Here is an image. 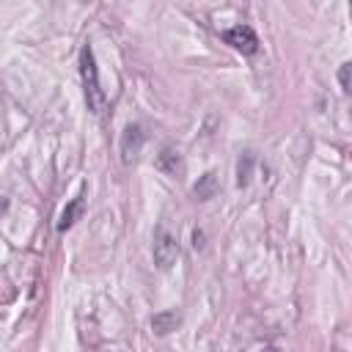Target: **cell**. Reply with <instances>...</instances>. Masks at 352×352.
Here are the masks:
<instances>
[{"instance_id": "3957f363", "label": "cell", "mask_w": 352, "mask_h": 352, "mask_svg": "<svg viewBox=\"0 0 352 352\" xmlns=\"http://www.w3.org/2000/svg\"><path fill=\"white\" fill-rule=\"evenodd\" d=\"M223 41L228 47H234L236 52H242V55L258 52V36H256V30L250 25H234V28H228L223 33Z\"/></svg>"}, {"instance_id": "8992f818", "label": "cell", "mask_w": 352, "mask_h": 352, "mask_svg": "<svg viewBox=\"0 0 352 352\" xmlns=\"http://www.w3.org/2000/svg\"><path fill=\"white\" fill-rule=\"evenodd\" d=\"M220 190V184H217V176L209 170V173H204L195 184H192V195L198 198V201H209V198H214V192Z\"/></svg>"}, {"instance_id": "5b68a950", "label": "cell", "mask_w": 352, "mask_h": 352, "mask_svg": "<svg viewBox=\"0 0 352 352\" xmlns=\"http://www.w3.org/2000/svg\"><path fill=\"white\" fill-rule=\"evenodd\" d=\"M179 324H182V314H179V311H160V314L151 316V330H154L157 336H168V333H173Z\"/></svg>"}, {"instance_id": "6da1fadb", "label": "cell", "mask_w": 352, "mask_h": 352, "mask_svg": "<svg viewBox=\"0 0 352 352\" xmlns=\"http://www.w3.org/2000/svg\"><path fill=\"white\" fill-rule=\"evenodd\" d=\"M80 77H82V91H85L88 110L94 116H104L107 96L102 91V82H99V69H96V58H94V47L91 44L80 47Z\"/></svg>"}, {"instance_id": "30bf717a", "label": "cell", "mask_w": 352, "mask_h": 352, "mask_svg": "<svg viewBox=\"0 0 352 352\" xmlns=\"http://www.w3.org/2000/svg\"><path fill=\"white\" fill-rule=\"evenodd\" d=\"M8 204H11V201H8L6 195H0V217H3L6 212H8Z\"/></svg>"}, {"instance_id": "9c48e42d", "label": "cell", "mask_w": 352, "mask_h": 352, "mask_svg": "<svg viewBox=\"0 0 352 352\" xmlns=\"http://www.w3.org/2000/svg\"><path fill=\"white\" fill-rule=\"evenodd\" d=\"M349 63H341V69H338V85H341V91L344 94H349Z\"/></svg>"}, {"instance_id": "52a82bcc", "label": "cell", "mask_w": 352, "mask_h": 352, "mask_svg": "<svg viewBox=\"0 0 352 352\" xmlns=\"http://www.w3.org/2000/svg\"><path fill=\"white\" fill-rule=\"evenodd\" d=\"M82 206H85V198L82 195H77L63 212H60V220H58V231H69L77 220H80V214H82Z\"/></svg>"}, {"instance_id": "7a4b0ae2", "label": "cell", "mask_w": 352, "mask_h": 352, "mask_svg": "<svg viewBox=\"0 0 352 352\" xmlns=\"http://www.w3.org/2000/svg\"><path fill=\"white\" fill-rule=\"evenodd\" d=\"M151 256H154V264L160 270H170L179 258V242L173 234H168L165 228H160L154 234V245H151Z\"/></svg>"}, {"instance_id": "277c9868", "label": "cell", "mask_w": 352, "mask_h": 352, "mask_svg": "<svg viewBox=\"0 0 352 352\" xmlns=\"http://www.w3.org/2000/svg\"><path fill=\"white\" fill-rule=\"evenodd\" d=\"M143 143H146L143 126H140V124H126L124 132H121V143H118V148H121V162H126V165L135 162L138 154H140V148H143Z\"/></svg>"}, {"instance_id": "ba28073f", "label": "cell", "mask_w": 352, "mask_h": 352, "mask_svg": "<svg viewBox=\"0 0 352 352\" xmlns=\"http://www.w3.org/2000/svg\"><path fill=\"white\" fill-rule=\"evenodd\" d=\"M157 165H160L165 173H179V170H182L179 151H173V148H162L160 157H157Z\"/></svg>"}]
</instances>
